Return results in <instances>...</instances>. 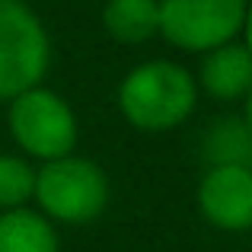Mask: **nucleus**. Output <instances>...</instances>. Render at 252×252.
<instances>
[{"mask_svg":"<svg viewBox=\"0 0 252 252\" xmlns=\"http://www.w3.org/2000/svg\"><path fill=\"white\" fill-rule=\"evenodd\" d=\"M51 38L42 16L26 0H0V102L45 80Z\"/></svg>","mask_w":252,"mask_h":252,"instance_id":"nucleus-4","label":"nucleus"},{"mask_svg":"<svg viewBox=\"0 0 252 252\" xmlns=\"http://www.w3.org/2000/svg\"><path fill=\"white\" fill-rule=\"evenodd\" d=\"M249 0H160V38L185 55L236 42Z\"/></svg>","mask_w":252,"mask_h":252,"instance_id":"nucleus-5","label":"nucleus"},{"mask_svg":"<svg viewBox=\"0 0 252 252\" xmlns=\"http://www.w3.org/2000/svg\"><path fill=\"white\" fill-rule=\"evenodd\" d=\"M112 185L105 169L90 157H58L35 169L32 201L51 223H90L109 208Z\"/></svg>","mask_w":252,"mask_h":252,"instance_id":"nucleus-2","label":"nucleus"},{"mask_svg":"<svg viewBox=\"0 0 252 252\" xmlns=\"http://www.w3.org/2000/svg\"><path fill=\"white\" fill-rule=\"evenodd\" d=\"M198 83L185 64L150 58L131 67L115 90L122 118L137 131L163 134L185 125L198 109Z\"/></svg>","mask_w":252,"mask_h":252,"instance_id":"nucleus-1","label":"nucleus"},{"mask_svg":"<svg viewBox=\"0 0 252 252\" xmlns=\"http://www.w3.org/2000/svg\"><path fill=\"white\" fill-rule=\"evenodd\" d=\"M0 252H61V240L55 223L26 204L0 211Z\"/></svg>","mask_w":252,"mask_h":252,"instance_id":"nucleus-9","label":"nucleus"},{"mask_svg":"<svg viewBox=\"0 0 252 252\" xmlns=\"http://www.w3.org/2000/svg\"><path fill=\"white\" fill-rule=\"evenodd\" d=\"M211 163H243L252 166V137L243 128L240 118L223 122L214 128V144H211Z\"/></svg>","mask_w":252,"mask_h":252,"instance_id":"nucleus-11","label":"nucleus"},{"mask_svg":"<svg viewBox=\"0 0 252 252\" xmlns=\"http://www.w3.org/2000/svg\"><path fill=\"white\" fill-rule=\"evenodd\" d=\"M35 191V166L23 154H0V211L26 208Z\"/></svg>","mask_w":252,"mask_h":252,"instance_id":"nucleus-10","label":"nucleus"},{"mask_svg":"<svg viewBox=\"0 0 252 252\" xmlns=\"http://www.w3.org/2000/svg\"><path fill=\"white\" fill-rule=\"evenodd\" d=\"M198 93L217 99V102H243V96L252 90V55L236 38L220 48H211L201 55L195 70Z\"/></svg>","mask_w":252,"mask_h":252,"instance_id":"nucleus-7","label":"nucleus"},{"mask_svg":"<svg viewBox=\"0 0 252 252\" xmlns=\"http://www.w3.org/2000/svg\"><path fill=\"white\" fill-rule=\"evenodd\" d=\"M102 29L118 45H144L160 35V0H105Z\"/></svg>","mask_w":252,"mask_h":252,"instance_id":"nucleus-8","label":"nucleus"},{"mask_svg":"<svg viewBox=\"0 0 252 252\" xmlns=\"http://www.w3.org/2000/svg\"><path fill=\"white\" fill-rule=\"evenodd\" d=\"M240 122H243V128H246L249 137H252V90L243 96V115H240Z\"/></svg>","mask_w":252,"mask_h":252,"instance_id":"nucleus-13","label":"nucleus"},{"mask_svg":"<svg viewBox=\"0 0 252 252\" xmlns=\"http://www.w3.org/2000/svg\"><path fill=\"white\" fill-rule=\"evenodd\" d=\"M198 214L223 233L252 230V166L211 163L195 189Z\"/></svg>","mask_w":252,"mask_h":252,"instance_id":"nucleus-6","label":"nucleus"},{"mask_svg":"<svg viewBox=\"0 0 252 252\" xmlns=\"http://www.w3.org/2000/svg\"><path fill=\"white\" fill-rule=\"evenodd\" d=\"M240 42L246 45V48H249V55H252V0H249V6H246V23H243Z\"/></svg>","mask_w":252,"mask_h":252,"instance_id":"nucleus-12","label":"nucleus"},{"mask_svg":"<svg viewBox=\"0 0 252 252\" xmlns=\"http://www.w3.org/2000/svg\"><path fill=\"white\" fill-rule=\"evenodd\" d=\"M6 131L26 160L48 163L77 154L80 122L61 93L38 83L6 102Z\"/></svg>","mask_w":252,"mask_h":252,"instance_id":"nucleus-3","label":"nucleus"}]
</instances>
